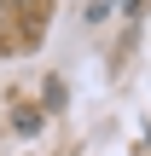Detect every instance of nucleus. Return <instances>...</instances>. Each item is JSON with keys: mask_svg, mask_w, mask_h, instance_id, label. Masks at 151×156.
Here are the masks:
<instances>
[{"mask_svg": "<svg viewBox=\"0 0 151 156\" xmlns=\"http://www.w3.org/2000/svg\"><path fill=\"white\" fill-rule=\"evenodd\" d=\"M17 133H23V139L41 133V110H17Z\"/></svg>", "mask_w": 151, "mask_h": 156, "instance_id": "nucleus-1", "label": "nucleus"}, {"mask_svg": "<svg viewBox=\"0 0 151 156\" xmlns=\"http://www.w3.org/2000/svg\"><path fill=\"white\" fill-rule=\"evenodd\" d=\"M140 6H145V0H122V17H134V12H140Z\"/></svg>", "mask_w": 151, "mask_h": 156, "instance_id": "nucleus-2", "label": "nucleus"}]
</instances>
